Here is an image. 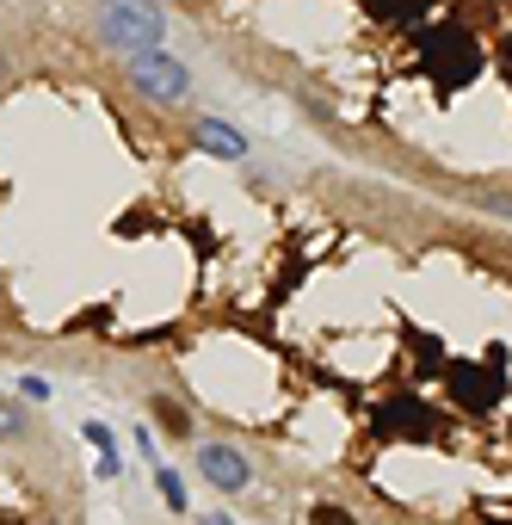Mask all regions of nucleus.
I'll return each mask as SVG.
<instances>
[{"label":"nucleus","mask_w":512,"mask_h":525,"mask_svg":"<svg viewBox=\"0 0 512 525\" xmlns=\"http://www.w3.org/2000/svg\"><path fill=\"white\" fill-rule=\"evenodd\" d=\"M309 519H315V525H352V513H340V507H315Z\"/></svg>","instance_id":"nucleus-7"},{"label":"nucleus","mask_w":512,"mask_h":525,"mask_svg":"<svg viewBox=\"0 0 512 525\" xmlns=\"http://www.w3.org/2000/svg\"><path fill=\"white\" fill-rule=\"evenodd\" d=\"M44 525H62V519H44Z\"/></svg>","instance_id":"nucleus-10"},{"label":"nucleus","mask_w":512,"mask_h":525,"mask_svg":"<svg viewBox=\"0 0 512 525\" xmlns=\"http://www.w3.org/2000/svg\"><path fill=\"white\" fill-rule=\"evenodd\" d=\"M25 427H31V420L13 402H0V439H25Z\"/></svg>","instance_id":"nucleus-6"},{"label":"nucleus","mask_w":512,"mask_h":525,"mask_svg":"<svg viewBox=\"0 0 512 525\" xmlns=\"http://www.w3.org/2000/svg\"><path fill=\"white\" fill-rule=\"evenodd\" d=\"M198 470L210 476V488H223V495H241L247 476H253L235 445H198Z\"/></svg>","instance_id":"nucleus-3"},{"label":"nucleus","mask_w":512,"mask_h":525,"mask_svg":"<svg viewBox=\"0 0 512 525\" xmlns=\"http://www.w3.org/2000/svg\"><path fill=\"white\" fill-rule=\"evenodd\" d=\"M105 38L118 50H155L161 44V13L149 0H105Z\"/></svg>","instance_id":"nucleus-1"},{"label":"nucleus","mask_w":512,"mask_h":525,"mask_svg":"<svg viewBox=\"0 0 512 525\" xmlns=\"http://www.w3.org/2000/svg\"><path fill=\"white\" fill-rule=\"evenodd\" d=\"M204 525H229V519H204Z\"/></svg>","instance_id":"nucleus-8"},{"label":"nucleus","mask_w":512,"mask_h":525,"mask_svg":"<svg viewBox=\"0 0 512 525\" xmlns=\"http://www.w3.org/2000/svg\"><path fill=\"white\" fill-rule=\"evenodd\" d=\"M0 81H7V62H0Z\"/></svg>","instance_id":"nucleus-9"},{"label":"nucleus","mask_w":512,"mask_h":525,"mask_svg":"<svg viewBox=\"0 0 512 525\" xmlns=\"http://www.w3.org/2000/svg\"><path fill=\"white\" fill-rule=\"evenodd\" d=\"M130 81L149 93V99H186V87H192V75H186L173 56H161V50H136Z\"/></svg>","instance_id":"nucleus-2"},{"label":"nucleus","mask_w":512,"mask_h":525,"mask_svg":"<svg viewBox=\"0 0 512 525\" xmlns=\"http://www.w3.org/2000/svg\"><path fill=\"white\" fill-rule=\"evenodd\" d=\"M155 414H161V427H167L173 439H186V433H192V420H186V408H173L167 396H155Z\"/></svg>","instance_id":"nucleus-5"},{"label":"nucleus","mask_w":512,"mask_h":525,"mask_svg":"<svg viewBox=\"0 0 512 525\" xmlns=\"http://www.w3.org/2000/svg\"><path fill=\"white\" fill-rule=\"evenodd\" d=\"M198 143L210 149V155H247V136L241 130H229V124H216V118H198Z\"/></svg>","instance_id":"nucleus-4"}]
</instances>
